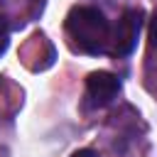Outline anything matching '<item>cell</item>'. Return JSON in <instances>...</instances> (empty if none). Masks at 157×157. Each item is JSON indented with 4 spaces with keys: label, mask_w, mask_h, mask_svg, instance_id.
Segmentation results:
<instances>
[{
    "label": "cell",
    "mask_w": 157,
    "mask_h": 157,
    "mask_svg": "<svg viewBox=\"0 0 157 157\" xmlns=\"http://www.w3.org/2000/svg\"><path fill=\"white\" fill-rule=\"evenodd\" d=\"M66 34L78 52H86V54L110 52L113 29H110V22L105 20V15L98 7L76 5L66 15Z\"/></svg>",
    "instance_id": "6da1fadb"
},
{
    "label": "cell",
    "mask_w": 157,
    "mask_h": 157,
    "mask_svg": "<svg viewBox=\"0 0 157 157\" xmlns=\"http://www.w3.org/2000/svg\"><path fill=\"white\" fill-rule=\"evenodd\" d=\"M140 27H142V12L140 10H125L113 29V39H110V52L115 56H125L135 49L137 37H140Z\"/></svg>",
    "instance_id": "7a4b0ae2"
},
{
    "label": "cell",
    "mask_w": 157,
    "mask_h": 157,
    "mask_svg": "<svg viewBox=\"0 0 157 157\" xmlns=\"http://www.w3.org/2000/svg\"><path fill=\"white\" fill-rule=\"evenodd\" d=\"M120 91V81L118 76H113L110 71H93L86 78V108H105L108 103H113V98Z\"/></svg>",
    "instance_id": "3957f363"
},
{
    "label": "cell",
    "mask_w": 157,
    "mask_h": 157,
    "mask_svg": "<svg viewBox=\"0 0 157 157\" xmlns=\"http://www.w3.org/2000/svg\"><path fill=\"white\" fill-rule=\"evenodd\" d=\"M7 44H10V25H7L5 15H0V54H5Z\"/></svg>",
    "instance_id": "277c9868"
},
{
    "label": "cell",
    "mask_w": 157,
    "mask_h": 157,
    "mask_svg": "<svg viewBox=\"0 0 157 157\" xmlns=\"http://www.w3.org/2000/svg\"><path fill=\"white\" fill-rule=\"evenodd\" d=\"M147 37H150V47H152V49H157V12H155V15H152V20H150Z\"/></svg>",
    "instance_id": "5b68a950"
},
{
    "label": "cell",
    "mask_w": 157,
    "mask_h": 157,
    "mask_svg": "<svg viewBox=\"0 0 157 157\" xmlns=\"http://www.w3.org/2000/svg\"><path fill=\"white\" fill-rule=\"evenodd\" d=\"M71 157H101V155H98L96 150H88V147H86V150H76Z\"/></svg>",
    "instance_id": "8992f818"
}]
</instances>
